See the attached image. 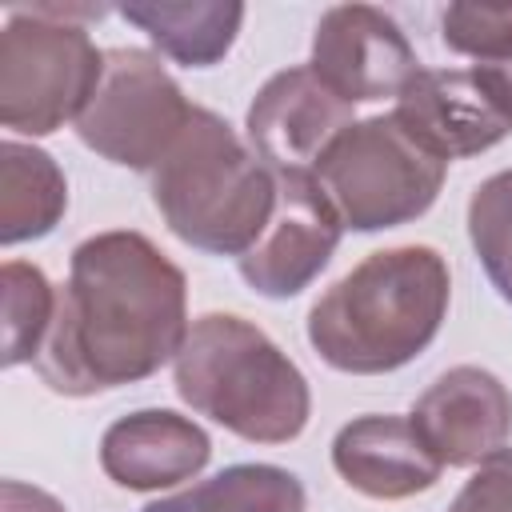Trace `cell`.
<instances>
[{"instance_id": "obj_9", "label": "cell", "mask_w": 512, "mask_h": 512, "mask_svg": "<svg viewBox=\"0 0 512 512\" xmlns=\"http://www.w3.org/2000/svg\"><path fill=\"white\" fill-rule=\"evenodd\" d=\"M340 236L344 224L312 176H276V208L236 268L252 292L288 300L328 268Z\"/></svg>"}, {"instance_id": "obj_21", "label": "cell", "mask_w": 512, "mask_h": 512, "mask_svg": "<svg viewBox=\"0 0 512 512\" xmlns=\"http://www.w3.org/2000/svg\"><path fill=\"white\" fill-rule=\"evenodd\" d=\"M448 512H512V448H500L456 492Z\"/></svg>"}, {"instance_id": "obj_11", "label": "cell", "mask_w": 512, "mask_h": 512, "mask_svg": "<svg viewBox=\"0 0 512 512\" xmlns=\"http://www.w3.org/2000/svg\"><path fill=\"white\" fill-rule=\"evenodd\" d=\"M408 420L444 468H476L508 448L512 392L496 372L456 364L424 388Z\"/></svg>"}, {"instance_id": "obj_15", "label": "cell", "mask_w": 512, "mask_h": 512, "mask_svg": "<svg viewBox=\"0 0 512 512\" xmlns=\"http://www.w3.org/2000/svg\"><path fill=\"white\" fill-rule=\"evenodd\" d=\"M116 12L128 24H136L168 60L184 68L220 64L244 24V4L236 0H192V4L132 0V4H120Z\"/></svg>"}, {"instance_id": "obj_3", "label": "cell", "mask_w": 512, "mask_h": 512, "mask_svg": "<svg viewBox=\"0 0 512 512\" xmlns=\"http://www.w3.org/2000/svg\"><path fill=\"white\" fill-rule=\"evenodd\" d=\"M180 400L252 444H288L312 416L304 372L244 316L204 312L172 360Z\"/></svg>"}, {"instance_id": "obj_5", "label": "cell", "mask_w": 512, "mask_h": 512, "mask_svg": "<svg viewBox=\"0 0 512 512\" xmlns=\"http://www.w3.org/2000/svg\"><path fill=\"white\" fill-rule=\"evenodd\" d=\"M444 176L448 164L416 144L392 112L348 124L312 168L316 188L352 232H380L424 216Z\"/></svg>"}, {"instance_id": "obj_1", "label": "cell", "mask_w": 512, "mask_h": 512, "mask_svg": "<svg viewBox=\"0 0 512 512\" xmlns=\"http://www.w3.org/2000/svg\"><path fill=\"white\" fill-rule=\"evenodd\" d=\"M184 272L132 228H112L72 248L68 284L32 360L60 396H96L148 380L188 340Z\"/></svg>"}, {"instance_id": "obj_20", "label": "cell", "mask_w": 512, "mask_h": 512, "mask_svg": "<svg viewBox=\"0 0 512 512\" xmlns=\"http://www.w3.org/2000/svg\"><path fill=\"white\" fill-rule=\"evenodd\" d=\"M440 40L460 56L488 60L512 40V4H448Z\"/></svg>"}, {"instance_id": "obj_8", "label": "cell", "mask_w": 512, "mask_h": 512, "mask_svg": "<svg viewBox=\"0 0 512 512\" xmlns=\"http://www.w3.org/2000/svg\"><path fill=\"white\" fill-rule=\"evenodd\" d=\"M308 68L344 104H372L384 96H400L404 84L420 72V60L384 8L336 4L312 32Z\"/></svg>"}, {"instance_id": "obj_23", "label": "cell", "mask_w": 512, "mask_h": 512, "mask_svg": "<svg viewBox=\"0 0 512 512\" xmlns=\"http://www.w3.org/2000/svg\"><path fill=\"white\" fill-rule=\"evenodd\" d=\"M0 512H64V504L56 496H48L44 488H32L24 480H4L0 484Z\"/></svg>"}, {"instance_id": "obj_10", "label": "cell", "mask_w": 512, "mask_h": 512, "mask_svg": "<svg viewBox=\"0 0 512 512\" xmlns=\"http://www.w3.org/2000/svg\"><path fill=\"white\" fill-rule=\"evenodd\" d=\"M348 124H356L352 104H344L308 64L268 76L244 116L252 152L276 176H312Z\"/></svg>"}, {"instance_id": "obj_14", "label": "cell", "mask_w": 512, "mask_h": 512, "mask_svg": "<svg viewBox=\"0 0 512 512\" xmlns=\"http://www.w3.org/2000/svg\"><path fill=\"white\" fill-rule=\"evenodd\" d=\"M332 468L336 476L372 500H408L428 492L444 464L428 452L408 416H356L332 436Z\"/></svg>"}, {"instance_id": "obj_17", "label": "cell", "mask_w": 512, "mask_h": 512, "mask_svg": "<svg viewBox=\"0 0 512 512\" xmlns=\"http://www.w3.org/2000/svg\"><path fill=\"white\" fill-rule=\"evenodd\" d=\"M140 512H308L304 484L276 464H232Z\"/></svg>"}, {"instance_id": "obj_22", "label": "cell", "mask_w": 512, "mask_h": 512, "mask_svg": "<svg viewBox=\"0 0 512 512\" xmlns=\"http://www.w3.org/2000/svg\"><path fill=\"white\" fill-rule=\"evenodd\" d=\"M472 72L484 80V88L492 92V100L512 116V40H508L496 56L476 60V64H472Z\"/></svg>"}, {"instance_id": "obj_7", "label": "cell", "mask_w": 512, "mask_h": 512, "mask_svg": "<svg viewBox=\"0 0 512 512\" xmlns=\"http://www.w3.org/2000/svg\"><path fill=\"white\" fill-rule=\"evenodd\" d=\"M196 104L168 68L144 48H108L104 76L76 120V136L108 164L152 172L176 136L188 128Z\"/></svg>"}, {"instance_id": "obj_16", "label": "cell", "mask_w": 512, "mask_h": 512, "mask_svg": "<svg viewBox=\"0 0 512 512\" xmlns=\"http://www.w3.org/2000/svg\"><path fill=\"white\" fill-rule=\"evenodd\" d=\"M68 208V180L60 164L32 144H0V244L48 236Z\"/></svg>"}, {"instance_id": "obj_4", "label": "cell", "mask_w": 512, "mask_h": 512, "mask_svg": "<svg viewBox=\"0 0 512 512\" xmlns=\"http://www.w3.org/2000/svg\"><path fill=\"white\" fill-rule=\"evenodd\" d=\"M152 204L168 232L208 256H244L276 208V172L212 108H196L152 168Z\"/></svg>"}, {"instance_id": "obj_12", "label": "cell", "mask_w": 512, "mask_h": 512, "mask_svg": "<svg viewBox=\"0 0 512 512\" xmlns=\"http://www.w3.org/2000/svg\"><path fill=\"white\" fill-rule=\"evenodd\" d=\"M392 116L444 164L480 156L512 132V116L472 68H420L396 96Z\"/></svg>"}, {"instance_id": "obj_13", "label": "cell", "mask_w": 512, "mask_h": 512, "mask_svg": "<svg viewBox=\"0 0 512 512\" xmlns=\"http://www.w3.org/2000/svg\"><path fill=\"white\" fill-rule=\"evenodd\" d=\"M212 460L208 432L172 412V408H140L108 424L100 440V468L112 484L128 492H160L176 488L204 472Z\"/></svg>"}, {"instance_id": "obj_18", "label": "cell", "mask_w": 512, "mask_h": 512, "mask_svg": "<svg viewBox=\"0 0 512 512\" xmlns=\"http://www.w3.org/2000/svg\"><path fill=\"white\" fill-rule=\"evenodd\" d=\"M0 292H4V368L32 364L52 316H56V292L48 276L36 264L8 260L0 268Z\"/></svg>"}, {"instance_id": "obj_19", "label": "cell", "mask_w": 512, "mask_h": 512, "mask_svg": "<svg viewBox=\"0 0 512 512\" xmlns=\"http://www.w3.org/2000/svg\"><path fill=\"white\" fill-rule=\"evenodd\" d=\"M468 240L500 300L512 304V168L476 184L468 200Z\"/></svg>"}, {"instance_id": "obj_2", "label": "cell", "mask_w": 512, "mask_h": 512, "mask_svg": "<svg viewBox=\"0 0 512 512\" xmlns=\"http://www.w3.org/2000/svg\"><path fill=\"white\" fill-rule=\"evenodd\" d=\"M448 300L452 276L436 248H380L312 304L308 344L336 372H396L440 336Z\"/></svg>"}, {"instance_id": "obj_6", "label": "cell", "mask_w": 512, "mask_h": 512, "mask_svg": "<svg viewBox=\"0 0 512 512\" xmlns=\"http://www.w3.org/2000/svg\"><path fill=\"white\" fill-rule=\"evenodd\" d=\"M104 76V52L84 24L56 20L44 4L12 8L0 32V124L48 136L80 120Z\"/></svg>"}]
</instances>
